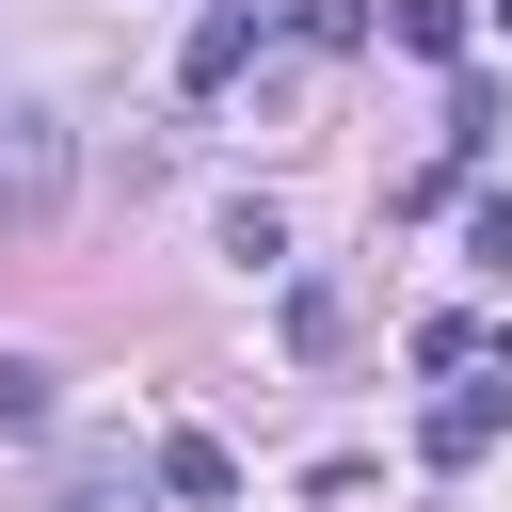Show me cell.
<instances>
[{"mask_svg": "<svg viewBox=\"0 0 512 512\" xmlns=\"http://www.w3.org/2000/svg\"><path fill=\"white\" fill-rule=\"evenodd\" d=\"M64 208V112H0V224Z\"/></svg>", "mask_w": 512, "mask_h": 512, "instance_id": "obj_1", "label": "cell"}, {"mask_svg": "<svg viewBox=\"0 0 512 512\" xmlns=\"http://www.w3.org/2000/svg\"><path fill=\"white\" fill-rule=\"evenodd\" d=\"M240 64H256V0H208V16H192V48H176V80H192V96H224Z\"/></svg>", "mask_w": 512, "mask_h": 512, "instance_id": "obj_2", "label": "cell"}, {"mask_svg": "<svg viewBox=\"0 0 512 512\" xmlns=\"http://www.w3.org/2000/svg\"><path fill=\"white\" fill-rule=\"evenodd\" d=\"M496 416H512L496 384H448V400L416 416V448H432V464H480V448H496Z\"/></svg>", "mask_w": 512, "mask_h": 512, "instance_id": "obj_3", "label": "cell"}, {"mask_svg": "<svg viewBox=\"0 0 512 512\" xmlns=\"http://www.w3.org/2000/svg\"><path fill=\"white\" fill-rule=\"evenodd\" d=\"M160 496L224 512V496H240V448H224V432H160Z\"/></svg>", "mask_w": 512, "mask_h": 512, "instance_id": "obj_4", "label": "cell"}, {"mask_svg": "<svg viewBox=\"0 0 512 512\" xmlns=\"http://www.w3.org/2000/svg\"><path fill=\"white\" fill-rule=\"evenodd\" d=\"M384 32H400L416 64H464V0H384Z\"/></svg>", "mask_w": 512, "mask_h": 512, "instance_id": "obj_5", "label": "cell"}, {"mask_svg": "<svg viewBox=\"0 0 512 512\" xmlns=\"http://www.w3.org/2000/svg\"><path fill=\"white\" fill-rule=\"evenodd\" d=\"M0 432H48V368L32 352H0Z\"/></svg>", "mask_w": 512, "mask_h": 512, "instance_id": "obj_6", "label": "cell"}, {"mask_svg": "<svg viewBox=\"0 0 512 512\" xmlns=\"http://www.w3.org/2000/svg\"><path fill=\"white\" fill-rule=\"evenodd\" d=\"M48 512H144V480H128V464H96V480H64Z\"/></svg>", "mask_w": 512, "mask_h": 512, "instance_id": "obj_7", "label": "cell"}, {"mask_svg": "<svg viewBox=\"0 0 512 512\" xmlns=\"http://www.w3.org/2000/svg\"><path fill=\"white\" fill-rule=\"evenodd\" d=\"M288 32H320V48H352V32H368V0H288Z\"/></svg>", "mask_w": 512, "mask_h": 512, "instance_id": "obj_8", "label": "cell"}, {"mask_svg": "<svg viewBox=\"0 0 512 512\" xmlns=\"http://www.w3.org/2000/svg\"><path fill=\"white\" fill-rule=\"evenodd\" d=\"M464 240H480V256L512 272V192H480V208H464Z\"/></svg>", "mask_w": 512, "mask_h": 512, "instance_id": "obj_9", "label": "cell"}, {"mask_svg": "<svg viewBox=\"0 0 512 512\" xmlns=\"http://www.w3.org/2000/svg\"><path fill=\"white\" fill-rule=\"evenodd\" d=\"M496 16H512V0H496Z\"/></svg>", "mask_w": 512, "mask_h": 512, "instance_id": "obj_10", "label": "cell"}]
</instances>
